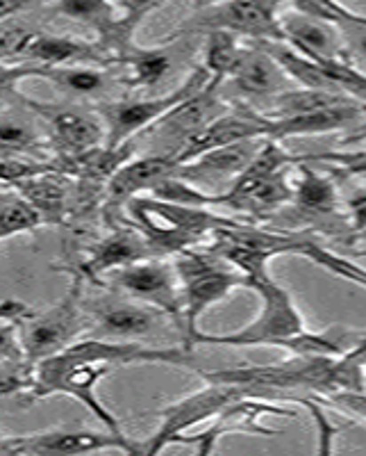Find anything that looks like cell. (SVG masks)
<instances>
[{
  "label": "cell",
  "instance_id": "6da1fadb",
  "mask_svg": "<svg viewBox=\"0 0 366 456\" xmlns=\"http://www.w3.org/2000/svg\"><path fill=\"white\" fill-rule=\"evenodd\" d=\"M246 288L259 297V313L251 324L233 333H203L194 336L196 347H278L289 354L339 356L360 338L348 329H328L314 333L307 329L291 292L271 276V272L248 276Z\"/></svg>",
  "mask_w": 366,
  "mask_h": 456
},
{
  "label": "cell",
  "instance_id": "7a4b0ae2",
  "mask_svg": "<svg viewBox=\"0 0 366 456\" xmlns=\"http://www.w3.org/2000/svg\"><path fill=\"white\" fill-rule=\"evenodd\" d=\"M123 222L137 228L160 258H171L191 247H201L217 228L237 219L214 215L205 206L171 203L139 194L125 203Z\"/></svg>",
  "mask_w": 366,
  "mask_h": 456
},
{
  "label": "cell",
  "instance_id": "3957f363",
  "mask_svg": "<svg viewBox=\"0 0 366 456\" xmlns=\"http://www.w3.org/2000/svg\"><path fill=\"white\" fill-rule=\"evenodd\" d=\"M294 165H298L294 153H289L282 142L267 137L237 181L221 197L214 199V206L233 208L235 213L243 215V219L251 222H268L291 203Z\"/></svg>",
  "mask_w": 366,
  "mask_h": 456
},
{
  "label": "cell",
  "instance_id": "277c9868",
  "mask_svg": "<svg viewBox=\"0 0 366 456\" xmlns=\"http://www.w3.org/2000/svg\"><path fill=\"white\" fill-rule=\"evenodd\" d=\"M173 267L182 292V345L194 352V336L201 331V317L233 290L246 288V281L242 272L205 247H191L176 254Z\"/></svg>",
  "mask_w": 366,
  "mask_h": 456
},
{
  "label": "cell",
  "instance_id": "5b68a950",
  "mask_svg": "<svg viewBox=\"0 0 366 456\" xmlns=\"http://www.w3.org/2000/svg\"><path fill=\"white\" fill-rule=\"evenodd\" d=\"M112 370V365L107 363L80 361V358L60 352L35 363L32 386L21 399L28 404H35L39 399L52 397V395H67V397L80 402L96 420L103 422L105 429L114 431V434H125L119 418L99 397V384Z\"/></svg>",
  "mask_w": 366,
  "mask_h": 456
},
{
  "label": "cell",
  "instance_id": "8992f818",
  "mask_svg": "<svg viewBox=\"0 0 366 456\" xmlns=\"http://www.w3.org/2000/svg\"><path fill=\"white\" fill-rule=\"evenodd\" d=\"M84 281L73 276L71 288L48 311L35 313L19 320V340L28 363H39L80 340L87 331L84 313Z\"/></svg>",
  "mask_w": 366,
  "mask_h": 456
},
{
  "label": "cell",
  "instance_id": "52a82bcc",
  "mask_svg": "<svg viewBox=\"0 0 366 456\" xmlns=\"http://www.w3.org/2000/svg\"><path fill=\"white\" fill-rule=\"evenodd\" d=\"M284 0H223L219 5L198 10L178 28V35H205L211 30H226L246 42H282L280 7ZM169 39V42H171Z\"/></svg>",
  "mask_w": 366,
  "mask_h": 456
},
{
  "label": "cell",
  "instance_id": "ba28073f",
  "mask_svg": "<svg viewBox=\"0 0 366 456\" xmlns=\"http://www.w3.org/2000/svg\"><path fill=\"white\" fill-rule=\"evenodd\" d=\"M211 80L207 69L198 64L194 71L164 96H153V99H121V101H105L99 105V117L105 124V144H123V142L134 140L144 133L146 128L160 121L166 112L180 105L189 96L205 87Z\"/></svg>",
  "mask_w": 366,
  "mask_h": 456
},
{
  "label": "cell",
  "instance_id": "9c48e42d",
  "mask_svg": "<svg viewBox=\"0 0 366 456\" xmlns=\"http://www.w3.org/2000/svg\"><path fill=\"white\" fill-rule=\"evenodd\" d=\"M296 176L294 197H291V210L289 217H294L296 224L291 231H310L319 235H332V238H351L348 219L341 210V199L337 183L321 171L312 169L307 162H298L294 167ZM291 219V222H294ZM289 228V226H287Z\"/></svg>",
  "mask_w": 366,
  "mask_h": 456
},
{
  "label": "cell",
  "instance_id": "30bf717a",
  "mask_svg": "<svg viewBox=\"0 0 366 456\" xmlns=\"http://www.w3.org/2000/svg\"><path fill=\"white\" fill-rule=\"evenodd\" d=\"M243 397H258V395H255L253 390L242 388V386L210 384V381H205V386H203L201 390L187 395V397L178 399L173 404L157 411L160 427H157V431L150 436L148 441L139 443L141 454H160L166 447L173 445V441H176L178 436L187 434V431L203 425V422H210L211 418L221 413L226 406H230L233 402Z\"/></svg>",
  "mask_w": 366,
  "mask_h": 456
},
{
  "label": "cell",
  "instance_id": "8fae6325",
  "mask_svg": "<svg viewBox=\"0 0 366 456\" xmlns=\"http://www.w3.org/2000/svg\"><path fill=\"white\" fill-rule=\"evenodd\" d=\"M109 285L121 295L169 317L182 331V292L173 260L146 258L109 274Z\"/></svg>",
  "mask_w": 366,
  "mask_h": 456
},
{
  "label": "cell",
  "instance_id": "7c38bea8",
  "mask_svg": "<svg viewBox=\"0 0 366 456\" xmlns=\"http://www.w3.org/2000/svg\"><path fill=\"white\" fill-rule=\"evenodd\" d=\"M116 450L123 454H141L139 443L125 434L93 431L83 427H52L28 436H5L3 454H89Z\"/></svg>",
  "mask_w": 366,
  "mask_h": 456
},
{
  "label": "cell",
  "instance_id": "4fadbf2b",
  "mask_svg": "<svg viewBox=\"0 0 366 456\" xmlns=\"http://www.w3.org/2000/svg\"><path fill=\"white\" fill-rule=\"evenodd\" d=\"M160 258L153 251L148 240L130 224H114L109 226V233L103 238L93 240L87 244L76 263L67 267L71 276L84 281V285H103L105 276L121 270L125 265H132L137 260Z\"/></svg>",
  "mask_w": 366,
  "mask_h": 456
},
{
  "label": "cell",
  "instance_id": "5bb4252c",
  "mask_svg": "<svg viewBox=\"0 0 366 456\" xmlns=\"http://www.w3.org/2000/svg\"><path fill=\"white\" fill-rule=\"evenodd\" d=\"M223 80L211 78L203 89H198L194 96L182 101L180 105L166 112L160 121L146 128L137 137L141 140H150L155 146H164L162 153L173 158L178 149L185 144L189 137H194L203 126L210 124L211 119H217L219 114L226 112L230 103H226L221 96Z\"/></svg>",
  "mask_w": 366,
  "mask_h": 456
},
{
  "label": "cell",
  "instance_id": "9a60e30c",
  "mask_svg": "<svg viewBox=\"0 0 366 456\" xmlns=\"http://www.w3.org/2000/svg\"><path fill=\"white\" fill-rule=\"evenodd\" d=\"M264 415H280V418H294V411L280 406V402L262 397H243L233 402L230 406L211 418V425L207 429L196 431V434H180L173 441V445L194 447L196 454L207 456L217 450V443L227 434H253V436H275L278 431L262 425Z\"/></svg>",
  "mask_w": 366,
  "mask_h": 456
},
{
  "label": "cell",
  "instance_id": "2e32d148",
  "mask_svg": "<svg viewBox=\"0 0 366 456\" xmlns=\"http://www.w3.org/2000/svg\"><path fill=\"white\" fill-rule=\"evenodd\" d=\"M89 336L103 340L137 342L146 340L157 331L162 313L146 306L130 297H103L96 301H84Z\"/></svg>",
  "mask_w": 366,
  "mask_h": 456
},
{
  "label": "cell",
  "instance_id": "e0dca14e",
  "mask_svg": "<svg viewBox=\"0 0 366 456\" xmlns=\"http://www.w3.org/2000/svg\"><path fill=\"white\" fill-rule=\"evenodd\" d=\"M19 99L48 128L46 137L52 156H68V153H80V151L105 144L107 135H105V124L99 114L84 112V110L71 108V105L39 103V101L23 99V96Z\"/></svg>",
  "mask_w": 366,
  "mask_h": 456
},
{
  "label": "cell",
  "instance_id": "ac0fdd59",
  "mask_svg": "<svg viewBox=\"0 0 366 456\" xmlns=\"http://www.w3.org/2000/svg\"><path fill=\"white\" fill-rule=\"evenodd\" d=\"M267 137H258V140H243L237 144L219 146L196 156L194 160L182 162L176 167L178 178L191 183V185L201 190V192L210 194V197H221L227 187L237 181V176L248 167V162L253 160L255 153L259 151L262 142Z\"/></svg>",
  "mask_w": 366,
  "mask_h": 456
},
{
  "label": "cell",
  "instance_id": "d6986e66",
  "mask_svg": "<svg viewBox=\"0 0 366 456\" xmlns=\"http://www.w3.org/2000/svg\"><path fill=\"white\" fill-rule=\"evenodd\" d=\"M176 160L166 156V153H150V156L130 158L105 183L103 219H107L109 226L123 224L125 203L132 201L139 194H148L162 178L171 176L176 171Z\"/></svg>",
  "mask_w": 366,
  "mask_h": 456
},
{
  "label": "cell",
  "instance_id": "ffe728a7",
  "mask_svg": "<svg viewBox=\"0 0 366 456\" xmlns=\"http://www.w3.org/2000/svg\"><path fill=\"white\" fill-rule=\"evenodd\" d=\"M227 80L248 105L264 103L275 94L289 89V83H291L282 67L275 62V57L259 42L246 44L237 69Z\"/></svg>",
  "mask_w": 366,
  "mask_h": 456
},
{
  "label": "cell",
  "instance_id": "44dd1931",
  "mask_svg": "<svg viewBox=\"0 0 366 456\" xmlns=\"http://www.w3.org/2000/svg\"><path fill=\"white\" fill-rule=\"evenodd\" d=\"M280 28H282V42L312 60H353L351 51L346 46L344 32L332 23L291 10L280 14Z\"/></svg>",
  "mask_w": 366,
  "mask_h": 456
},
{
  "label": "cell",
  "instance_id": "7402d4cb",
  "mask_svg": "<svg viewBox=\"0 0 366 456\" xmlns=\"http://www.w3.org/2000/svg\"><path fill=\"white\" fill-rule=\"evenodd\" d=\"M36 67H67V64H100L109 67V57L99 42H83L76 37L35 32L19 64Z\"/></svg>",
  "mask_w": 366,
  "mask_h": 456
},
{
  "label": "cell",
  "instance_id": "603a6c76",
  "mask_svg": "<svg viewBox=\"0 0 366 456\" xmlns=\"http://www.w3.org/2000/svg\"><path fill=\"white\" fill-rule=\"evenodd\" d=\"M73 178L57 169H48L12 185L16 194L35 208L46 226H64L71 210Z\"/></svg>",
  "mask_w": 366,
  "mask_h": 456
},
{
  "label": "cell",
  "instance_id": "cb8c5ba5",
  "mask_svg": "<svg viewBox=\"0 0 366 456\" xmlns=\"http://www.w3.org/2000/svg\"><path fill=\"white\" fill-rule=\"evenodd\" d=\"M0 158H36L51 160L48 137L21 114H0Z\"/></svg>",
  "mask_w": 366,
  "mask_h": 456
},
{
  "label": "cell",
  "instance_id": "d4e9b609",
  "mask_svg": "<svg viewBox=\"0 0 366 456\" xmlns=\"http://www.w3.org/2000/svg\"><path fill=\"white\" fill-rule=\"evenodd\" d=\"M112 67L121 69V83L125 87H155L171 69V60L162 48L132 46L123 55L114 57Z\"/></svg>",
  "mask_w": 366,
  "mask_h": 456
},
{
  "label": "cell",
  "instance_id": "484cf974",
  "mask_svg": "<svg viewBox=\"0 0 366 456\" xmlns=\"http://www.w3.org/2000/svg\"><path fill=\"white\" fill-rule=\"evenodd\" d=\"M246 39L226 30L205 32V48H203V67L207 69L211 78H221L226 83L233 71L237 69L243 51H246Z\"/></svg>",
  "mask_w": 366,
  "mask_h": 456
},
{
  "label": "cell",
  "instance_id": "4316f807",
  "mask_svg": "<svg viewBox=\"0 0 366 456\" xmlns=\"http://www.w3.org/2000/svg\"><path fill=\"white\" fill-rule=\"evenodd\" d=\"M60 87L62 92L78 94V96H92L103 92L105 71L87 67V64H67V67H46L44 78Z\"/></svg>",
  "mask_w": 366,
  "mask_h": 456
},
{
  "label": "cell",
  "instance_id": "83f0119b",
  "mask_svg": "<svg viewBox=\"0 0 366 456\" xmlns=\"http://www.w3.org/2000/svg\"><path fill=\"white\" fill-rule=\"evenodd\" d=\"M289 3H291V10L319 19V21L332 23L339 30L366 28V14L346 7L339 0H289Z\"/></svg>",
  "mask_w": 366,
  "mask_h": 456
},
{
  "label": "cell",
  "instance_id": "f1b7e54d",
  "mask_svg": "<svg viewBox=\"0 0 366 456\" xmlns=\"http://www.w3.org/2000/svg\"><path fill=\"white\" fill-rule=\"evenodd\" d=\"M300 256L307 260H312L314 265H319V267H323V270H328L330 274L339 276V279L344 281H351V283L360 285V288H366V270L362 267V265L353 263L351 258H344V256L335 254V251L325 249L323 244H319V240L312 238L305 242L303 251H300Z\"/></svg>",
  "mask_w": 366,
  "mask_h": 456
},
{
  "label": "cell",
  "instance_id": "f546056e",
  "mask_svg": "<svg viewBox=\"0 0 366 456\" xmlns=\"http://www.w3.org/2000/svg\"><path fill=\"white\" fill-rule=\"evenodd\" d=\"M42 226H46V224L39 217V213L16 192L14 197L7 199L0 206V242L7 238H14V235L32 233V231Z\"/></svg>",
  "mask_w": 366,
  "mask_h": 456
},
{
  "label": "cell",
  "instance_id": "4dcf8cb0",
  "mask_svg": "<svg viewBox=\"0 0 366 456\" xmlns=\"http://www.w3.org/2000/svg\"><path fill=\"white\" fill-rule=\"evenodd\" d=\"M35 365L21 361H0V402L10 397H23L32 386Z\"/></svg>",
  "mask_w": 366,
  "mask_h": 456
},
{
  "label": "cell",
  "instance_id": "1f68e13d",
  "mask_svg": "<svg viewBox=\"0 0 366 456\" xmlns=\"http://www.w3.org/2000/svg\"><path fill=\"white\" fill-rule=\"evenodd\" d=\"M32 35H35V30L21 26V23L0 21V64L3 62L19 64L28 42L32 39Z\"/></svg>",
  "mask_w": 366,
  "mask_h": 456
},
{
  "label": "cell",
  "instance_id": "d6a6232c",
  "mask_svg": "<svg viewBox=\"0 0 366 456\" xmlns=\"http://www.w3.org/2000/svg\"><path fill=\"white\" fill-rule=\"evenodd\" d=\"M298 404H303L305 409L310 411L312 418H314L316 436H319V447H316V452H319V454H330L332 441H335V436L339 434V427H335L330 420H328V415H325L323 409H321L319 399L312 397V395H303V397H298Z\"/></svg>",
  "mask_w": 366,
  "mask_h": 456
},
{
  "label": "cell",
  "instance_id": "836d02e7",
  "mask_svg": "<svg viewBox=\"0 0 366 456\" xmlns=\"http://www.w3.org/2000/svg\"><path fill=\"white\" fill-rule=\"evenodd\" d=\"M44 69L36 64H10L3 67L0 64V101H5L7 96H16V87L19 83L28 78H44Z\"/></svg>",
  "mask_w": 366,
  "mask_h": 456
},
{
  "label": "cell",
  "instance_id": "e575fe53",
  "mask_svg": "<svg viewBox=\"0 0 366 456\" xmlns=\"http://www.w3.org/2000/svg\"><path fill=\"white\" fill-rule=\"evenodd\" d=\"M23 347L19 340V320H0V361H21Z\"/></svg>",
  "mask_w": 366,
  "mask_h": 456
},
{
  "label": "cell",
  "instance_id": "d590c367",
  "mask_svg": "<svg viewBox=\"0 0 366 456\" xmlns=\"http://www.w3.org/2000/svg\"><path fill=\"white\" fill-rule=\"evenodd\" d=\"M346 219H348V228H351V242L355 235L364 233L366 231V190H360V192L353 194L346 203Z\"/></svg>",
  "mask_w": 366,
  "mask_h": 456
},
{
  "label": "cell",
  "instance_id": "8d00e7d4",
  "mask_svg": "<svg viewBox=\"0 0 366 456\" xmlns=\"http://www.w3.org/2000/svg\"><path fill=\"white\" fill-rule=\"evenodd\" d=\"M344 32L346 46L353 55H360L366 60V28H353V30H341Z\"/></svg>",
  "mask_w": 366,
  "mask_h": 456
},
{
  "label": "cell",
  "instance_id": "74e56055",
  "mask_svg": "<svg viewBox=\"0 0 366 456\" xmlns=\"http://www.w3.org/2000/svg\"><path fill=\"white\" fill-rule=\"evenodd\" d=\"M36 3H42V0H0V21H7L12 16L30 10Z\"/></svg>",
  "mask_w": 366,
  "mask_h": 456
},
{
  "label": "cell",
  "instance_id": "f35d334b",
  "mask_svg": "<svg viewBox=\"0 0 366 456\" xmlns=\"http://www.w3.org/2000/svg\"><path fill=\"white\" fill-rule=\"evenodd\" d=\"M114 3H119L125 12H132V14L139 16H146L157 5V0H114Z\"/></svg>",
  "mask_w": 366,
  "mask_h": 456
},
{
  "label": "cell",
  "instance_id": "ab89813d",
  "mask_svg": "<svg viewBox=\"0 0 366 456\" xmlns=\"http://www.w3.org/2000/svg\"><path fill=\"white\" fill-rule=\"evenodd\" d=\"M219 3H223V0H191V5H194V12L205 10V7H211V5H219Z\"/></svg>",
  "mask_w": 366,
  "mask_h": 456
},
{
  "label": "cell",
  "instance_id": "60d3db41",
  "mask_svg": "<svg viewBox=\"0 0 366 456\" xmlns=\"http://www.w3.org/2000/svg\"><path fill=\"white\" fill-rule=\"evenodd\" d=\"M355 242H366V231H364V233L355 235V238H353V240H351V244H355ZM357 254H360V256H366V249L357 251Z\"/></svg>",
  "mask_w": 366,
  "mask_h": 456
},
{
  "label": "cell",
  "instance_id": "b9f144b4",
  "mask_svg": "<svg viewBox=\"0 0 366 456\" xmlns=\"http://www.w3.org/2000/svg\"><path fill=\"white\" fill-rule=\"evenodd\" d=\"M3 443H5V436H0V454H3Z\"/></svg>",
  "mask_w": 366,
  "mask_h": 456
},
{
  "label": "cell",
  "instance_id": "7bdbcfd3",
  "mask_svg": "<svg viewBox=\"0 0 366 456\" xmlns=\"http://www.w3.org/2000/svg\"><path fill=\"white\" fill-rule=\"evenodd\" d=\"M3 103H5V101H0V108H3Z\"/></svg>",
  "mask_w": 366,
  "mask_h": 456
}]
</instances>
